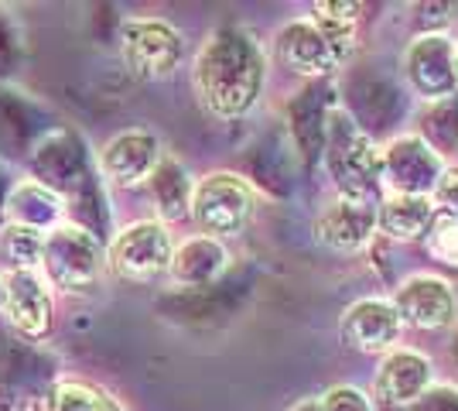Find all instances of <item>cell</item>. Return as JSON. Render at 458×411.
Masks as SVG:
<instances>
[{
  "instance_id": "1",
  "label": "cell",
  "mask_w": 458,
  "mask_h": 411,
  "mask_svg": "<svg viewBox=\"0 0 458 411\" xmlns=\"http://www.w3.org/2000/svg\"><path fill=\"white\" fill-rule=\"evenodd\" d=\"M191 86L209 117L229 124L250 117L267 86L264 45L243 24L216 28L195 52Z\"/></svg>"
},
{
  "instance_id": "2",
  "label": "cell",
  "mask_w": 458,
  "mask_h": 411,
  "mask_svg": "<svg viewBox=\"0 0 458 411\" xmlns=\"http://www.w3.org/2000/svg\"><path fill=\"white\" fill-rule=\"evenodd\" d=\"M322 165L335 193L343 199L356 202H380L383 196V176H380V148L377 141L366 134L356 114H349L345 107H332L325 114L322 131Z\"/></svg>"
},
{
  "instance_id": "3",
  "label": "cell",
  "mask_w": 458,
  "mask_h": 411,
  "mask_svg": "<svg viewBox=\"0 0 458 411\" xmlns=\"http://www.w3.org/2000/svg\"><path fill=\"white\" fill-rule=\"evenodd\" d=\"M38 274L62 295H89L106 274V251L93 230L79 223H58L45 234Z\"/></svg>"
},
{
  "instance_id": "4",
  "label": "cell",
  "mask_w": 458,
  "mask_h": 411,
  "mask_svg": "<svg viewBox=\"0 0 458 411\" xmlns=\"http://www.w3.org/2000/svg\"><path fill=\"white\" fill-rule=\"evenodd\" d=\"M257 213V193L243 176L236 172H209L195 178L191 189L189 219L202 236L212 240H233L247 230Z\"/></svg>"
},
{
  "instance_id": "5",
  "label": "cell",
  "mask_w": 458,
  "mask_h": 411,
  "mask_svg": "<svg viewBox=\"0 0 458 411\" xmlns=\"http://www.w3.org/2000/svg\"><path fill=\"white\" fill-rule=\"evenodd\" d=\"M174 254L172 230L157 219H134L120 227L106 247V271L127 285H157L168 278Z\"/></svg>"
},
{
  "instance_id": "6",
  "label": "cell",
  "mask_w": 458,
  "mask_h": 411,
  "mask_svg": "<svg viewBox=\"0 0 458 411\" xmlns=\"http://www.w3.org/2000/svg\"><path fill=\"white\" fill-rule=\"evenodd\" d=\"M120 59L140 82L168 79L185 62V35L165 18H131L120 28Z\"/></svg>"
},
{
  "instance_id": "7",
  "label": "cell",
  "mask_w": 458,
  "mask_h": 411,
  "mask_svg": "<svg viewBox=\"0 0 458 411\" xmlns=\"http://www.w3.org/2000/svg\"><path fill=\"white\" fill-rule=\"evenodd\" d=\"M403 82L420 103H438L458 93V52L448 31H418L403 48Z\"/></svg>"
},
{
  "instance_id": "8",
  "label": "cell",
  "mask_w": 458,
  "mask_h": 411,
  "mask_svg": "<svg viewBox=\"0 0 458 411\" xmlns=\"http://www.w3.org/2000/svg\"><path fill=\"white\" fill-rule=\"evenodd\" d=\"M394 309L401 315V326L418 333H441L455 330L458 322V292L441 274L420 271L403 278L394 288Z\"/></svg>"
},
{
  "instance_id": "9",
  "label": "cell",
  "mask_w": 458,
  "mask_h": 411,
  "mask_svg": "<svg viewBox=\"0 0 458 411\" xmlns=\"http://www.w3.org/2000/svg\"><path fill=\"white\" fill-rule=\"evenodd\" d=\"M445 158H438L418 134H397L380 148V176L383 193H401V196H428L435 193Z\"/></svg>"
},
{
  "instance_id": "10",
  "label": "cell",
  "mask_w": 458,
  "mask_h": 411,
  "mask_svg": "<svg viewBox=\"0 0 458 411\" xmlns=\"http://www.w3.org/2000/svg\"><path fill=\"white\" fill-rule=\"evenodd\" d=\"M435 373H438L435 360L428 353L394 347L390 353H383L377 371H373V398L386 408L407 411L438 384Z\"/></svg>"
},
{
  "instance_id": "11",
  "label": "cell",
  "mask_w": 458,
  "mask_h": 411,
  "mask_svg": "<svg viewBox=\"0 0 458 411\" xmlns=\"http://www.w3.org/2000/svg\"><path fill=\"white\" fill-rule=\"evenodd\" d=\"M0 313L24 339H48L55 326L52 288L38 271H4L0 274Z\"/></svg>"
},
{
  "instance_id": "12",
  "label": "cell",
  "mask_w": 458,
  "mask_h": 411,
  "mask_svg": "<svg viewBox=\"0 0 458 411\" xmlns=\"http://www.w3.org/2000/svg\"><path fill=\"white\" fill-rule=\"evenodd\" d=\"M161 158H165L161 137L148 127H127L103 144L99 172L114 189H140V185H148Z\"/></svg>"
},
{
  "instance_id": "13",
  "label": "cell",
  "mask_w": 458,
  "mask_h": 411,
  "mask_svg": "<svg viewBox=\"0 0 458 411\" xmlns=\"http://www.w3.org/2000/svg\"><path fill=\"white\" fill-rule=\"evenodd\" d=\"M315 240L332 254H366L377 240V206L335 196L315 216Z\"/></svg>"
},
{
  "instance_id": "14",
  "label": "cell",
  "mask_w": 458,
  "mask_h": 411,
  "mask_svg": "<svg viewBox=\"0 0 458 411\" xmlns=\"http://www.w3.org/2000/svg\"><path fill=\"white\" fill-rule=\"evenodd\" d=\"M339 333H343V343L349 350L363 353V356H383L401 343L403 326L390 298L369 295V298H360L345 309Z\"/></svg>"
},
{
  "instance_id": "15",
  "label": "cell",
  "mask_w": 458,
  "mask_h": 411,
  "mask_svg": "<svg viewBox=\"0 0 458 411\" xmlns=\"http://www.w3.org/2000/svg\"><path fill=\"white\" fill-rule=\"evenodd\" d=\"M274 56H277V62L284 65L287 73L305 76L311 82H322V79L339 73V65L332 59V48L325 45V39L318 35V28L311 24L308 14L291 18L274 35Z\"/></svg>"
},
{
  "instance_id": "16",
  "label": "cell",
  "mask_w": 458,
  "mask_h": 411,
  "mask_svg": "<svg viewBox=\"0 0 458 411\" xmlns=\"http://www.w3.org/2000/svg\"><path fill=\"white\" fill-rule=\"evenodd\" d=\"M229 261L233 257H229V247L223 240L195 234L182 244H174L168 281L182 292H202V288H212L229 271Z\"/></svg>"
},
{
  "instance_id": "17",
  "label": "cell",
  "mask_w": 458,
  "mask_h": 411,
  "mask_svg": "<svg viewBox=\"0 0 458 411\" xmlns=\"http://www.w3.org/2000/svg\"><path fill=\"white\" fill-rule=\"evenodd\" d=\"M144 189H148V199H151L154 213H157V223L172 227V223L189 219L195 178H191V172L185 168L182 158H174L165 151V158L157 161V168L151 172Z\"/></svg>"
},
{
  "instance_id": "18",
  "label": "cell",
  "mask_w": 458,
  "mask_h": 411,
  "mask_svg": "<svg viewBox=\"0 0 458 411\" xmlns=\"http://www.w3.org/2000/svg\"><path fill=\"white\" fill-rule=\"evenodd\" d=\"M435 202L428 196H401V193H383L377 202V236L386 244H411L428 234L435 219Z\"/></svg>"
},
{
  "instance_id": "19",
  "label": "cell",
  "mask_w": 458,
  "mask_h": 411,
  "mask_svg": "<svg viewBox=\"0 0 458 411\" xmlns=\"http://www.w3.org/2000/svg\"><path fill=\"white\" fill-rule=\"evenodd\" d=\"M363 4L356 0H318L311 4V24L318 28L325 45L332 48V59L343 69L345 62L356 56L360 48V18H363Z\"/></svg>"
},
{
  "instance_id": "20",
  "label": "cell",
  "mask_w": 458,
  "mask_h": 411,
  "mask_svg": "<svg viewBox=\"0 0 458 411\" xmlns=\"http://www.w3.org/2000/svg\"><path fill=\"white\" fill-rule=\"evenodd\" d=\"M4 216H7V223H21V227L48 234L65 216V199L52 193L48 185H41L38 178H28L11 189V196L4 202Z\"/></svg>"
},
{
  "instance_id": "21",
  "label": "cell",
  "mask_w": 458,
  "mask_h": 411,
  "mask_svg": "<svg viewBox=\"0 0 458 411\" xmlns=\"http://www.w3.org/2000/svg\"><path fill=\"white\" fill-rule=\"evenodd\" d=\"M414 134L435 151L438 158H448L458 151V93L438 103H420L418 131Z\"/></svg>"
},
{
  "instance_id": "22",
  "label": "cell",
  "mask_w": 458,
  "mask_h": 411,
  "mask_svg": "<svg viewBox=\"0 0 458 411\" xmlns=\"http://www.w3.org/2000/svg\"><path fill=\"white\" fill-rule=\"evenodd\" d=\"M48 411H127L123 401L93 381L58 377L48 394Z\"/></svg>"
},
{
  "instance_id": "23",
  "label": "cell",
  "mask_w": 458,
  "mask_h": 411,
  "mask_svg": "<svg viewBox=\"0 0 458 411\" xmlns=\"http://www.w3.org/2000/svg\"><path fill=\"white\" fill-rule=\"evenodd\" d=\"M318 93H298V99L287 107V120H291V134H294V144L305 158H318L322 155V131H325V114L335 107V103H318Z\"/></svg>"
},
{
  "instance_id": "24",
  "label": "cell",
  "mask_w": 458,
  "mask_h": 411,
  "mask_svg": "<svg viewBox=\"0 0 458 411\" xmlns=\"http://www.w3.org/2000/svg\"><path fill=\"white\" fill-rule=\"evenodd\" d=\"M41 251H45V234L21 227V223H4L0 227V261L4 271H38Z\"/></svg>"
},
{
  "instance_id": "25",
  "label": "cell",
  "mask_w": 458,
  "mask_h": 411,
  "mask_svg": "<svg viewBox=\"0 0 458 411\" xmlns=\"http://www.w3.org/2000/svg\"><path fill=\"white\" fill-rule=\"evenodd\" d=\"M424 240V251L428 257L441 264V268H458V219L445 213H435L428 234L420 236Z\"/></svg>"
},
{
  "instance_id": "26",
  "label": "cell",
  "mask_w": 458,
  "mask_h": 411,
  "mask_svg": "<svg viewBox=\"0 0 458 411\" xmlns=\"http://www.w3.org/2000/svg\"><path fill=\"white\" fill-rule=\"evenodd\" d=\"M322 411H377L373 398L356 384H335L318 398Z\"/></svg>"
},
{
  "instance_id": "27",
  "label": "cell",
  "mask_w": 458,
  "mask_h": 411,
  "mask_svg": "<svg viewBox=\"0 0 458 411\" xmlns=\"http://www.w3.org/2000/svg\"><path fill=\"white\" fill-rule=\"evenodd\" d=\"M431 202H435L438 213L458 219V165H445L438 185H435V193H431Z\"/></svg>"
},
{
  "instance_id": "28",
  "label": "cell",
  "mask_w": 458,
  "mask_h": 411,
  "mask_svg": "<svg viewBox=\"0 0 458 411\" xmlns=\"http://www.w3.org/2000/svg\"><path fill=\"white\" fill-rule=\"evenodd\" d=\"M407 411H458V388L435 384L431 391L420 398L418 405H411Z\"/></svg>"
},
{
  "instance_id": "29",
  "label": "cell",
  "mask_w": 458,
  "mask_h": 411,
  "mask_svg": "<svg viewBox=\"0 0 458 411\" xmlns=\"http://www.w3.org/2000/svg\"><path fill=\"white\" fill-rule=\"evenodd\" d=\"M287 411H322V405H318V398H301V401H294Z\"/></svg>"
},
{
  "instance_id": "30",
  "label": "cell",
  "mask_w": 458,
  "mask_h": 411,
  "mask_svg": "<svg viewBox=\"0 0 458 411\" xmlns=\"http://www.w3.org/2000/svg\"><path fill=\"white\" fill-rule=\"evenodd\" d=\"M448 360H452V367L458 373V322H455V333H452V343H448Z\"/></svg>"
},
{
  "instance_id": "31",
  "label": "cell",
  "mask_w": 458,
  "mask_h": 411,
  "mask_svg": "<svg viewBox=\"0 0 458 411\" xmlns=\"http://www.w3.org/2000/svg\"><path fill=\"white\" fill-rule=\"evenodd\" d=\"M455 52H458V39H455Z\"/></svg>"
}]
</instances>
